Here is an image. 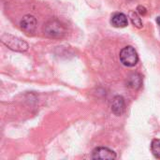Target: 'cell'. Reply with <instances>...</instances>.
I'll use <instances>...</instances> for the list:
<instances>
[{
    "label": "cell",
    "instance_id": "30bf717a",
    "mask_svg": "<svg viewBox=\"0 0 160 160\" xmlns=\"http://www.w3.org/2000/svg\"><path fill=\"white\" fill-rule=\"evenodd\" d=\"M151 150L155 158H160V140H154L152 142Z\"/></svg>",
    "mask_w": 160,
    "mask_h": 160
},
{
    "label": "cell",
    "instance_id": "5b68a950",
    "mask_svg": "<svg viewBox=\"0 0 160 160\" xmlns=\"http://www.w3.org/2000/svg\"><path fill=\"white\" fill-rule=\"evenodd\" d=\"M93 159H115L116 154L106 147H98L92 153Z\"/></svg>",
    "mask_w": 160,
    "mask_h": 160
},
{
    "label": "cell",
    "instance_id": "7a4b0ae2",
    "mask_svg": "<svg viewBox=\"0 0 160 160\" xmlns=\"http://www.w3.org/2000/svg\"><path fill=\"white\" fill-rule=\"evenodd\" d=\"M1 41L8 48L16 52H25L28 50V47H29L28 44L24 40L17 37L11 36L9 34H4L1 37Z\"/></svg>",
    "mask_w": 160,
    "mask_h": 160
},
{
    "label": "cell",
    "instance_id": "277c9868",
    "mask_svg": "<svg viewBox=\"0 0 160 160\" xmlns=\"http://www.w3.org/2000/svg\"><path fill=\"white\" fill-rule=\"evenodd\" d=\"M20 26L26 34H33L37 28V20L33 15H25L21 20Z\"/></svg>",
    "mask_w": 160,
    "mask_h": 160
},
{
    "label": "cell",
    "instance_id": "8992f818",
    "mask_svg": "<svg viewBox=\"0 0 160 160\" xmlns=\"http://www.w3.org/2000/svg\"><path fill=\"white\" fill-rule=\"evenodd\" d=\"M126 110V104H125V99L121 96H116L112 103V112L116 115L120 116L125 112Z\"/></svg>",
    "mask_w": 160,
    "mask_h": 160
},
{
    "label": "cell",
    "instance_id": "7c38bea8",
    "mask_svg": "<svg viewBox=\"0 0 160 160\" xmlns=\"http://www.w3.org/2000/svg\"><path fill=\"white\" fill-rule=\"evenodd\" d=\"M157 22H158V25H160V16L157 18Z\"/></svg>",
    "mask_w": 160,
    "mask_h": 160
},
{
    "label": "cell",
    "instance_id": "9c48e42d",
    "mask_svg": "<svg viewBox=\"0 0 160 160\" xmlns=\"http://www.w3.org/2000/svg\"><path fill=\"white\" fill-rule=\"evenodd\" d=\"M129 17H130V19H131L132 23H133L136 27H138V28H142V19L140 18L138 12H136V11H130Z\"/></svg>",
    "mask_w": 160,
    "mask_h": 160
},
{
    "label": "cell",
    "instance_id": "3957f363",
    "mask_svg": "<svg viewBox=\"0 0 160 160\" xmlns=\"http://www.w3.org/2000/svg\"><path fill=\"white\" fill-rule=\"evenodd\" d=\"M120 60L126 67H134L139 61V56L133 47L127 46L120 52Z\"/></svg>",
    "mask_w": 160,
    "mask_h": 160
},
{
    "label": "cell",
    "instance_id": "6da1fadb",
    "mask_svg": "<svg viewBox=\"0 0 160 160\" xmlns=\"http://www.w3.org/2000/svg\"><path fill=\"white\" fill-rule=\"evenodd\" d=\"M43 32L51 38H60L65 35L66 29L59 21L51 20L44 24Z\"/></svg>",
    "mask_w": 160,
    "mask_h": 160
},
{
    "label": "cell",
    "instance_id": "52a82bcc",
    "mask_svg": "<svg viewBox=\"0 0 160 160\" xmlns=\"http://www.w3.org/2000/svg\"><path fill=\"white\" fill-rule=\"evenodd\" d=\"M111 23H112L114 27H118V28L126 27V26L128 24V17H127L124 13H115V14L112 17Z\"/></svg>",
    "mask_w": 160,
    "mask_h": 160
},
{
    "label": "cell",
    "instance_id": "ba28073f",
    "mask_svg": "<svg viewBox=\"0 0 160 160\" xmlns=\"http://www.w3.org/2000/svg\"><path fill=\"white\" fill-rule=\"evenodd\" d=\"M142 78L139 73H133L128 79V86L133 88V89L140 88L142 86Z\"/></svg>",
    "mask_w": 160,
    "mask_h": 160
},
{
    "label": "cell",
    "instance_id": "8fae6325",
    "mask_svg": "<svg viewBox=\"0 0 160 160\" xmlns=\"http://www.w3.org/2000/svg\"><path fill=\"white\" fill-rule=\"evenodd\" d=\"M137 12L140 14V15H145L146 14V12H147V10H146V8H144V7H142V6H139L138 8H137Z\"/></svg>",
    "mask_w": 160,
    "mask_h": 160
}]
</instances>
